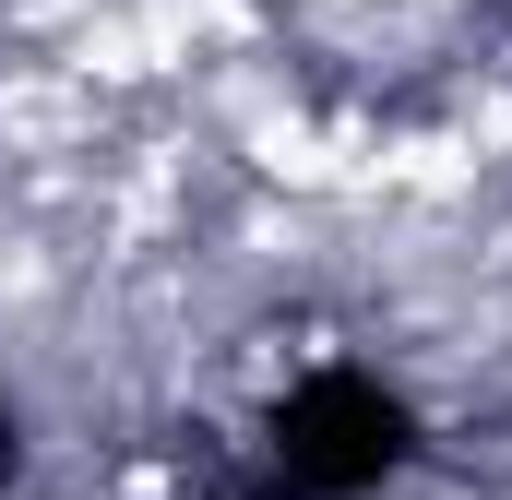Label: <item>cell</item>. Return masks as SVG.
<instances>
[{"mask_svg": "<svg viewBox=\"0 0 512 500\" xmlns=\"http://www.w3.org/2000/svg\"><path fill=\"white\" fill-rule=\"evenodd\" d=\"M24 477V417H12V393H0V489Z\"/></svg>", "mask_w": 512, "mask_h": 500, "instance_id": "cell-2", "label": "cell"}, {"mask_svg": "<svg viewBox=\"0 0 512 500\" xmlns=\"http://www.w3.org/2000/svg\"><path fill=\"white\" fill-rule=\"evenodd\" d=\"M417 441H429L417 405H405L382 370H358V358L298 370L274 393V417H262L274 500H370V489H393V477L417 465Z\"/></svg>", "mask_w": 512, "mask_h": 500, "instance_id": "cell-1", "label": "cell"}]
</instances>
